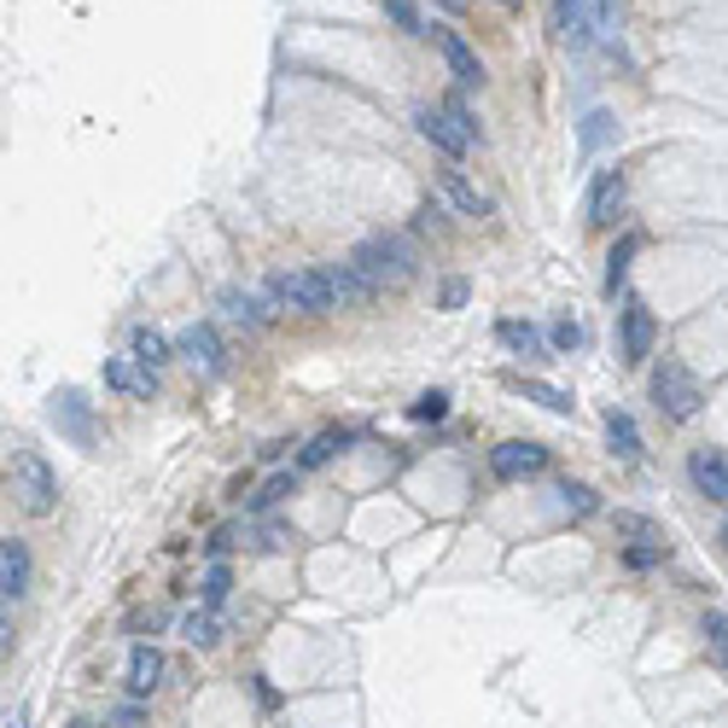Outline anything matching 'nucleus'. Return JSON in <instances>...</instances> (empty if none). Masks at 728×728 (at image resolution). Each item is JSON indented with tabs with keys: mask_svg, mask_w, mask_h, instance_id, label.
I'll return each instance as SVG.
<instances>
[{
	"mask_svg": "<svg viewBox=\"0 0 728 728\" xmlns=\"http://www.w3.org/2000/svg\"><path fill=\"white\" fill-rule=\"evenodd\" d=\"M623 216V169H606L595 181V193H589V222L595 228H612Z\"/></svg>",
	"mask_w": 728,
	"mask_h": 728,
	"instance_id": "11",
	"label": "nucleus"
},
{
	"mask_svg": "<svg viewBox=\"0 0 728 728\" xmlns=\"http://www.w3.org/2000/svg\"><path fill=\"white\" fill-rule=\"evenodd\" d=\"M507 7H513V0H507Z\"/></svg>",
	"mask_w": 728,
	"mask_h": 728,
	"instance_id": "40",
	"label": "nucleus"
},
{
	"mask_svg": "<svg viewBox=\"0 0 728 728\" xmlns=\"http://www.w3.org/2000/svg\"><path fill=\"white\" fill-rule=\"evenodd\" d=\"M444 7H461V0H444Z\"/></svg>",
	"mask_w": 728,
	"mask_h": 728,
	"instance_id": "37",
	"label": "nucleus"
},
{
	"mask_svg": "<svg viewBox=\"0 0 728 728\" xmlns=\"http://www.w3.org/2000/svg\"><path fill=\"white\" fill-rule=\"evenodd\" d=\"M560 507H566L571 519H589L600 501H595V489H589V484H571V478H566V484H560Z\"/></svg>",
	"mask_w": 728,
	"mask_h": 728,
	"instance_id": "22",
	"label": "nucleus"
},
{
	"mask_svg": "<svg viewBox=\"0 0 728 728\" xmlns=\"http://www.w3.org/2000/svg\"><path fill=\"white\" fill-rule=\"evenodd\" d=\"M268 298H275L280 310L327 315L344 298H367V286H362V275H355L350 263H338V268H298V275H275V280H268Z\"/></svg>",
	"mask_w": 728,
	"mask_h": 728,
	"instance_id": "1",
	"label": "nucleus"
},
{
	"mask_svg": "<svg viewBox=\"0 0 728 728\" xmlns=\"http://www.w3.org/2000/svg\"><path fill=\"white\" fill-rule=\"evenodd\" d=\"M653 355V315L641 303H623V362H647Z\"/></svg>",
	"mask_w": 728,
	"mask_h": 728,
	"instance_id": "13",
	"label": "nucleus"
},
{
	"mask_svg": "<svg viewBox=\"0 0 728 728\" xmlns=\"http://www.w3.org/2000/svg\"><path fill=\"white\" fill-rule=\"evenodd\" d=\"M385 12H391V19H397L402 29H409V36H432V29H426V19L414 12V0H385Z\"/></svg>",
	"mask_w": 728,
	"mask_h": 728,
	"instance_id": "29",
	"label": "nucleus"
},
{
	"mask_svg": "<svg viewBox=\"0 0 728 728\" xmlns=\"http://www.w3.org/2000/svg\"><path fill=\"white\" fill-rule=\"evenodd\" d=\"M350 268L362 275L367 292H379V286H402L414 275V245L397 240V233H385V240H367L350 251Z\"/></svg>",
	"mask_w": 728,
	"mask_h": 728,
	"instance_id": "2",
	"label": "nucleus"
},
{
	"mask_svg": "<svg viewBox=\"0 0 728 728\" xmlns=\"http://www.w3.org/2000/svg\"><path fill=\"white\" fill-rule=\"evenodd\" d=\"M653 402H658L670 420H693L705 397H700V379H693L682 362H658V367H653Z\"/></svg>",
	"mask_w": 728,
	"mask_h": 728,
	"instance_id": "5",
	"label": "nucleus"
},
{
	"mask_svg": "<svg viewBox=\"0 0 728 728\" xmlns=\"http://www.w3.org/2000/svg\"><path fill=\"white\" fill-rule=\"evenodd\" d=\"M612 134H618L612 117H606V111H589V123H583V151H600L606 141H612Z\"/></svg>",
	"mask_w": 728,
	"mask_h": 728,
	"instance_id": "24",
	"label": "nucleus"
},
{
	"mask_svg": "<svg viewBox=\"0 0 728 728\" xmlns=\"http://www.w3.org/2000/svg\"><path fill=\"white\" fill-rule=\"evenodd\" d=\"M705 635L717 641V653H728V618H705Z\"/></svg>",
	"mask_w": 728,
	"mask_h": 728,
	"instance_id": "35",
	"label": "nucleus"
},
{
	"mask_svg": "<svg viewBox=\"0 0 728 728\" xmlns=\"http://www.w3.org/2000/svg\"><path fill=\"white\" fill-rule=\"evenodd\" d=\"M76 728H94V723H76Z\"/></svg>",
	"mask_w": 728,
	"mask_h": 728,
	"instance_id": "38",
	"label": "nucleus"
},
{
	"mask_svg": "<svg viewBox=\"0 0 728 728\" xmlns=\"http://www.w3.org/2000/svg\"><path fill=\"white\" fill-rule=\"evenodd\" d=\"M222 315L228 320H240V327H268V310H263V298H251V292H222Z\"/></svg>",
	"mask_w": 728,
	"mask_h": 728,
	"instance_id": "20",
	"label": "nucleus"
},
{
	"mask_svg": "<svg viewBox=\"0 0 728 728\" xmlns=\"http://www.w3.org/2000/svg\"><path fill=\"white\" fill-rule=\"evenodd\" d=\"M158 676H163V653L158 647H134L129 653V693L134 700H146V693L158 688Z\"/></svg>",
	"mask_w": 728,
	"mask_h": 728,
	"instance_id": "16",
	"label": "nucleus"
},
{
	"mask_svg": "<svg viewBox=\"0 0 728 728\" xmlns=\"http://www.w3.org/2000/svg\"><path fill=\"white\" fill-rule=\"evenodd\" d=\"M53 420H64V432H71L76 444H94V420H88V402H82V391H59L53 397Z\"/></svg>",
	"mask_w": 728,
	"mask_h": 728,
	"instance_id": "17",
	"label": "nucleus"
},
{
	"mask_svg": "<svg viewBox=\"0 0 728 728\" xmlns=\"http://www.w3.org/2000/svg\"><path fill=\"white\" fill-rule=\"evenodd\" d=\"M7 472H12V496L24 501V513H36V519H47L53 513V496H59V478H53V466L41 461L36 449H12V461H7Z\"/></svg>",
	"mask_w": 728,
	"mask_h": 728,
	"instance_id": "3",
	"label": "nucleus"
},
{
	"mask_svg": "<svg viewBox=\"0 0 728 728\" xmlns=\"http://www.w3.org/2000/svg\"><path fill=\"white\" fill-rule=\"evenodd\" d=\"M496 332H501V344H507V350H519V355H531V350H536V327H531V320H501Z\"/></svg>",
	"mask_w": 728,
	"mask_h": 728,
	"instance_id": "23",
	"label": "nucleus"
},
{
	"mask_svg": "<svg viewBox=\"0 0 728 728\" xmlns=\"http://www.w3.org/2000/svg\"><path fill=\"white\" fill-rule=\"evenodd\" d=\"M175 355L193 362L198 374H222V338H216V327H187L175 338Z\"/></svg>",
	"mask_w": 728,
	"mask_h": 728,
	"instance_id": "10",
	"label": "nucleus"
},
{
	"mask_svg": "<svg viewBox=\"0 0 728 728\" xmlns=\"http://www.w3.org/2000/svg\"><path fill=\"white\" fill-rule=\"evenodd\" d=\"M461 303H466V280H449L444 286V310H461Z\"/></svg>",
	"mask_w": 728,
	"mask_h": 728,
	"instance_id": "36",
	"label": "nucleus"
},
{
	"mask_svg": "<svg viewBox=\"0 0 728 728\" xmlns=\"http://www.w3.org/2000/svg\"><path fill=\"white\" fill-rule=\"evenodd\" d=\"M24 589H29V548L19 536H7V542H0V595L19 600Z\"/></svg>",
	"mask_w": 728,
	"mask_h": 728,
	"instance_id": "12",
	"label": "nucleus"
},
{
	"mask_svg": "<svg viewBox=\"0 0 728 728\" xmlns=\"http://www.w3.org/2000/svg\"><path fill=\"white\" fill-rule=\"evenodd\" d=\"M554 29L566 47H595L612 29V0H554Z\"/></svg>",
	"mask_w": 728,
	"mask_h": 728,
	"instance_id": "4",
	"label": "nucleus"
},
{
	"mask_svg": "<svg viewBox=\"0 0 728 728\" xmlns=\"http://www.w3.org/2000/svg\"><path fill=\"white\" fill-rule=\"evenodd\" d=\"M181 635H187L193 647H210V641H216V618L210 612H193L187 623H181Z\"/></svg>",
	"mask_w": 728,
	"mask_h": 728,
	"instance_id": "30",
	"label": "nucleus"
},
{
	"mask_svg": "<svg viewBox=\"0 0 728 728\" xmlns=\"http://www.w3.org/2000/svg\"><path fill=\"white\" fill-rule=\"evenodd\" d=\"M106 385H117V391H134V397H151V391H158V374H146V367L141 362H123V355H111V362H106Z\"/></svg>",
	"mask_w": 728,
	"mask_h": 728,
	"instance_id": "18",
	"label": "nucleus"
},
{
	"mask_svg": "<svg viewBox=\"0 0 728 728\" xmlns=\"http://www.w3.org/2000/svg\"><path fill=\"white\" fill-rule=\"evenodd\" d=\"M437 187L449 193V205L461 210V216H489V198H484L478 187H472L461 169H437Z\"/></svg>",
	"mask_w": 728,
	"mask_h": 728,
	"instance_id": "15",
	"label": "nucleus"
},
{
	"mask_svg": "<svg viewBox=\"0 0 728 728\" xmlns=\"http://www.w3.org/2000/svg\"><path fill=\"white\" fill-rule=\"evenodd\" d=\"M542 466H548V449L531 444V437H513V444L489 449V472L496 478H536Z\"/></svg>",
	"mask_w": 728,
	"mask_h": 728,
	"instance_id": "6",
	"label": "nucleus"
},
{
	"mask_svg": "<svg viewBox=\"0 0 728 728\" xmlns=\"http://www.w3.org/2000/svg\"><path fill=\"white\" fill-rule=\"evenodd\" d=\"M658 560H670V542H641V548H623V566H635V571H647Z\"/></svg>",
	"mask_w": 728,
	"mask_h": 728,
	"instance_id": "26",
	"label": "nucleus"
},
{
	"mask_svg": "<svg viewBox=\"0 0 728 728\" xmlns=\"http://www.w3.org/2000/svg\"><path fill=\"white\" fill-rule=\"evenodd\" d=\"M437 36V53H444V64H449V76L461 82V88H484V59L472 53V47L454 36V29H432Z\"/></svg>",
	"mask_w": 728,
	"mask_h": 728,
	"instance_id": "9",
	"label": "nucleus"
},
{
	"mask_svg": "<svg viewBox=\"0 0 728 728\" xmlns=\"http://www.w3.org/2000/svg\"><path fill=\"white\" fill-rule=\"evenodd\" d=\"M286 489H292V472H280V478H268V484H263V496H257V507H275V501L286 496Z\"/></svg>",
	"mask_w": 728,
	"mask_h": 728,
	"instance_id": "34",
	"label": "nucleus"
},
{
	"mask_svg": "<svg viewBox=\"0 0 728 728\" xmlns=\"http://www.w3.org/2000/svg\"><path fill=\"white\" fill-rule=\"evenodd\" d=\"M414 123H420V134H426L437 151H444V158H461V151L472 146V134L454 123L449 111H437V106H420V111H414Z\"/></svg>",
	"mask_w": 728,
	"mask_h": 728,
	"instance_id": "8",
	"label": "nucleus"
},
{
	"mask_svg": "<svg viewBox=\"0 0 728 728\" xmlns=\"http://www.w3.org/2000/svg\"><path fill=\"white\" fill-rule=\"evenodd\" d=\"M583 344V327L578 320H560V327H554V350H578Z\"/></svg>",
	"mask_w": 728,
	"mask_h": 728,
	"instance_id": "33",
	"label": "nucleus"
},
{
	"mask_svg": "<svg viewBox=\"0 0 728 728\" xmlns=\"http://www.w3.org/2000/svg\"><path fill=\"white\" fill-rule=\"evenodd\" d=\"M449 414V397L444 391H426V397H414V409H409V420H420V426H437V420Z\"/></svg>",
	"mask_w": 728,
	"mask_h": 728,
	"instance_id": "25",
	"label": "nucleus"
},
{
	"mask_svg": "<svg viewBox=\"0 0 728 728\" xmlns=\"http://www.w3.org/2000/svg\"><path fill=\"white\" fill-rule=\"evenodd\" d=\"M688 478L705 501L728 507V449H693L688 454Z\"/></svg>",
	"mask_w": 728,
	"mask_h": 728,
	"instance_id": "7",
	"label": "nucleus"
},
{
	"mask_svg": "<svg viewBox=\"0 0 728 728\" xmlns=\"http://www.w3.org/2000/svg\"><path fill=\"white\" fill-rule=\"evenodd\" d=\"M169 355H175V344H169L158 327H134V332H129V362H141L146 374H158Z\"/></svg>",
	"mask_w": 728,
	"mask_h": 728,
	"instance_id": "14",
	"label": "nucleus"
},
{
	"mask_svg": "<svg viewBox=\"0 0 728 728\" xmlns=\"http://www.w3.org/2000/svg\"><path fill=\"white\" fill-rule=\"evenodd\" d=\"M338 444H344V437H332V432H320V437H315V444H310V449H303V466H327V461H332V449H338Z\"/></svg>",
	"mask_w": 728,
	"mask_h": 728,
	"instance_id": "31",
	"label": "nucleus"
},
{
	"mask_svg": "<svg viewBox=\"0 0 728 728\" xmlns=\"http://www.w3.org/2000/svg\"><path fill=\"white\" fill-rule=\"evenodd\" d=\"M228 583H233L228 566H210V571H205V606H222V600H228Z\"/></svg>",
	"mask_w": 728,
	"mask_h": 728,
	"instance_id": "32",
	"label": "nucleus"
},
{
	"mask_svg": "<svg viewBox=\"0 0 728 728\" xmlns=\"http://www.w3.org/2000/svg\"><path fill=\"white\" fill-rule=\"evenodd\" d=\"M723 542H728V524H723Z\"/></svg>",
	"mask_w": 728,
	"mask_h": 728,
	"instance_id": "39",
	"label": "nucleus"
},
{
	"mask_svg": "<svg viewBox=\"0 0 728 728\" xmlns=\"http://www.w3.org/2000/svg\"><path fill=\"white\" fill-rule=\"evenodd\" d=\"M531 402H542V409H554V414H571V397L566 391H554V385H542V379H513Z\"/></svg>",
	"mask_w": 728,
	"mask_h": 728,
	"instance_id": "21",
	"label": "nucleus"
},
{
	"mask_svg": "<svg viewBox=\"0 0 728 728\" xmlns=\"http://www.w3.org/2000/svg\"><path fill=\"white\" fill-rule=\"evenodd\" d=\"M635 233H630V240H623L618 251H612V257H606V263H612V268H606V286H612V292H618V286H623V275H630V257H635Z\"/></svg>",
	"mask_w": 728,
	"mask_h": 728,
	"instance_id": "28",
	"label": "nucleus"
},
{
	"mask_svg": "<svg viewBox=\"0 0 728 728\" xmlns=\"http://www.w3.org/2000/svg\"><path fill=\"white\" fill-rule=\"evenodd\" d=\"M612 524H618V536H635V542H665V536H658V524H647L641 513H612Z\"/></svg>",
	"mask_w": 728,
	"mask_h": 728,
	"instance_id": "27",
	"label": "nucleus"
},
{
	"mask_svg": "<svg viewBox=\"0 0 728 728\" xmlns=\"http://www.w3.org/2000/svg\"><path fill=\"white\" fill-rule=\"evenodd\" d=\"M606 437H612V454H618V461H641V432H635V420L623 414V409L606 414Z\"/></svg>",
	"mask_w": 728,
	"mask_h": 728,
	"instance_id": "19",
	"label": "nucleus"
}]
</instances>
